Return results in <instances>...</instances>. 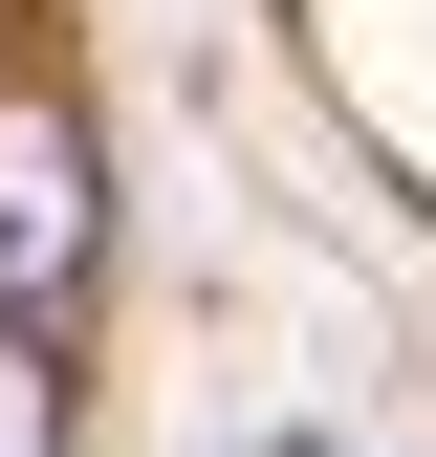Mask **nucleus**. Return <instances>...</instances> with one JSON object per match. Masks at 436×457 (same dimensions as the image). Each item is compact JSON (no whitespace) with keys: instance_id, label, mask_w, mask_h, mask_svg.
Wrapping results in <instances>:
<instances>
[{"instance_id":"obj_1","label":"nucleus","mask_w":436,"mask_h":457,"mask_svg":"<svg viewBox=\"0 0 436 457\" xmlns=\"http://www.w3.org/2000/svg\"><path fill=\"white\" fill-rule=\"evenodd\" d=\"M109 262V175H88V109L66 87H0V305L66 327V283Z\"/></svg>"},{"instance_id":"obj_2","label":"nucleus","mask_w":436,"mask_h":457,"mask_svg":"<svg viewBox=\"0 0 436 457\" xmlns=\"http://www.w3.org/2000/svg\"><path fill=\"white\" fill-rule=\"evenodd\" d=\"M0 457H66V327L0 305Z\"/></svg>"},{"instance_id":"obj_3","label":"nucleus","mask_w":436,"mask_h":457,"mask_svg":"<svg viewBox=\"0 0 436 457\" xmlns=\"http://www.w3.org/2000/svg\"><path fill=\"white\" fill-rule=\"evenodd\" d=\"M284 457H349V436H284Z\"/></svg>"}]
</instances>
